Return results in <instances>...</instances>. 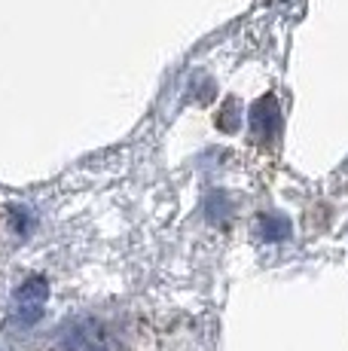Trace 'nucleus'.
Listing matches in <instances>:
<instances>
[{"label": "nucleus", "instance_id": "obj_2", "mask_svg": "<svg viewBox=\"0 0 348 351\" xmlns=\"http://www.w3.org/2000/svg\"><path fill=\"white\" fill-rule=\"evenodd\" d=\"M110 339L101 321L95 318H77L64 330H58L55 351H107Z\"/></svg>", "mask_w": 348, "mask_h": 351}, {"label": "nucleus", "instance_id": "obj_3", "mask_svg": "<svg viewBox=\"0 0 348 351\" xmlns=\"http://www.w3.org/2000/svg\"><path fill=\"white\" fill-rule=\"evenodd\" d=\"M257 235L263 241H284L290 239V220L284 214H260L257 220Z\"/></svg>", "mask_w": 348, "mask_h": 351}, {"label": "nucleus", "instance_id": "obj_1", "mask_svg": "<svg viewBox=\"0 0 348 351\" xmlns=\"http://www.w3.org/2000/svg\"><path fill=\"white\" fill-rule=\"evenodd\" d=\"M46 300H49V281L43 275H31L25 285L16 287L12 293V324L22 330L34 327V324L43 318Z\"/></svg>", "mask_w": 348, "mask_h": 351}]
</instances>
